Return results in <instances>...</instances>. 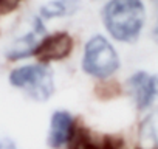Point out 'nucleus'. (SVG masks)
<instances>
[{
  "label": "nucleus",
  "instance_id": "obj_9",
  "mask_svg": "<svg viewBox=\"0 0 158 149\" xmlns=\"http://www.w3.org/2000/svg\"><path fill=\"white\" fill-rule=\"evenodd\" d=\"M138 149H158V109L150 110L139 123Z\"/></svg>",
  "mask_w": 158,
  "mask_h": 149
},
{
  "label": "nucleus",
  "instance_id": "obj_4",
  "mask_svg": "<svg viewBox=\"0 0 158 149\" xmlns=\"http://www.w3.org/2000/svg\"><path fill=\"white\" fill-rule=\"evenodd\" d=\"M127 92L139 112L150 109L158 101V73L138 70L127 79Z\"/></svg>",
  "mask_w": 158,
  "mask_h": 149
},
{
  "label": "nucleus",
  "instance_id": "obj_10",
  "mask_svg": "<svg viewBox=\"0 0 158 149\" xmlns=\"http://www.w3.org/2000/svg\"><path fill=\"white\" fill-rule=\"evenodd\" d=\"M82 6L81 0H48L39 10V17L42 20L68 17L76 14Z\"/></svg>",
  "mask_w": 158,
  "mask_h": 149
},
{
  "label": "nucleus",
  "instance_id": "obj_13",
  "mask_svg": "<svg viewBox=\"0 0 158 149\" xmlns=\"http://www.w3.org/2000/svg\"><path fill=\"white\" fill-rule=\"evenodd\" d=\"M156 5H158V0H156Z\"/></svg>",
  "mask_w": 158,
  "mask_h": 149
},
{
  "label": "nucleus",
  "instance_id": "obj_7",
  "mask_svg": "<svg viewBox=\"0 0 158 149\" xmlns=\"http://www.w3.org/2000/svg\"><path fill=\"white\" fill-rule=\"evenodd\" d=\"M123 140L113 135H95L82 124H74L67 149H121Z\"/></svg>",
  "mask_w": 158,
  "mask_h": 149
},
{
  "label": "nucleus",
  "instance_id": "obj_5",
  "mask_svg": "<svg viewBox=\"0 0 158 149\" xmlns=\"http://www.w3.org/2000/svg\"><path fill=\"white\" fill-rule=\"evenodd\" d=\"M73 45H74L73 37L65 31H59V33L45 36L40 40L34 56L37 57V61L40 64L48 65L50 62L62 61V59L68 57L73 50Z\"/></svg>",
  "mask_w": 158,
  "mask_h": 149
},
{
  "label": "nucleus",
  "instance_id": "obj_1",
  "mask_svg": "<svg viewBox=\"0 0 158 149\" xmlns=\"http://www.w3.org/2000/svg\"><path fill=\"white\" fill-rule=\"evenodd\" d=\"M101 16L109 34L124 44L136 42L146 23L143 0H109Z\"/></svg>",
  "mask_w": 158,
  "mask_h": 149
},
{
  "label": "nucleus",
  "instance_id": "obj_3",
  "mask_svg": "<svg viewBox=\"0 0 158 149\" xmlns=\"http://www.w3.org/2000/svg\"><path fill=\"white\" fill-rule=\"evenodd\" d=\"M119 65V54L107 37L96 34L89 39L81 59V67L85 74L98 79H107L118 71Z\"/></svg>",
  "mask_w": 158,
  "mask_h": 149
},
{
  "label": "nucleus",
  "instance_id": "obj_12",
  "mask_svg": "<svg viewBox=\"0 0 158 149\" xmlns=\"http://www.w3.org/2000/svg\"><path fill=\"white\" fill-rule=\"evenodd\" d=\"M0 149H17V144L13 138L6 135H0Z\"/></svg>",
  "mask_w": 158,
  "mask_h": 149
},
{
  "label": "nucleus",
  "instance_id": "obj_2",
  "mask_svg": "<svg viewBox=\"0 0 158 149\" xmlns=\"http://www.w3.org/2000/svg\"><path fill=\"white\" fill-rule=\"evenodd\" d=\"M8 83L39 103L48 101L56 90L54 76L50 65L40 62L25 64L13 68L8 74Z\"/></svg>",
  "mask_w": 158,
  "mask_h": 149
},
{
  "label": "nucleus",
  "instance_id": "obj_8",
  "mask_svg": "<svg viewBox=\"0 0 158 149\" xmlns=\"http://www.w3.org/2000/svg\"><path fill=\"white\" fill-rule=\"evenodd\" d=\"M76 120L68 110H54L50 118L48 134H47V144L51 149H60L67 146L71 138Z\"/></svg>",
  "mask_w": 158,
  "mask_h": 149
},
{
  "label": "nucleus",
  "instance_id": "obj_6",
  "mask_svg": "<svg viewBox=\"0 0 158 149\" xmlns=\"http://www.w3.org/2000/svg\"><path fill=\"white\" fill-rule=\"evenodd\" d=\"M45 37V27H44V20L36 16L33 19V25H31V30L17 37L11 47L6 50V59L10 61H20V59H25V57H30V56H34L40 40Z\"/></svg>",
  "mask_w": 158,
  "mask_h": 149
},
{
  "label": "nucleus",
  "instance_id": "obj_11",
  "mask_svg": "<svg viewBox=\"0 0 158 149\" xmlns=\"http://www.w3.org/2000/svg\"><path fill=\"white\" fill-rule=\"evenodd\" d=\"M23 0H0V17L8 16L10 13L16 11Z\"/></svg>",
  "mask_w": 158,
  "mask_h": 149
}]
</instances>
